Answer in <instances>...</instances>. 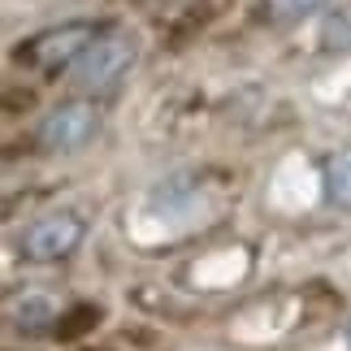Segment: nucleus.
<instances>
[{"label":"nucleus","mask_w":351,"mask_h":351,"mask_svg":"<svg viewBox=\"0 0 351 351\" xmlns=\"http://www.w3.org/2000/svg\"><path fill=\"white\" fill-rule=\"evenodd\" d=\"M134 65V39L130 35H104L78 52L74 61V83L87 91H109L121 74Z\"/></svg>","instance_id":"1"},{"label":"nucleus","mask_w":351,"mask_h":351,"mask_svg":"<svg viewBox=\"0 0 351 351\" xmlns=\"http://www.w3.org/2000/svg\"><path fill=\"white\" fill-rule=\"evenodd\" d=\"M326 0H265L269 18L274 22H295V18H308L313 9H321Z\"/></svg>","instance_id":"6"},{"label":"nucleus","mask_w":351,"mask_h":351,"mask_svg":"<svg viewBox=\"0 0 351 351\" xmlns=\"http://www.w3.org/2000/svg\"><path fill=\"white\" fill-rule=\"evenodd\" d=\"M100 130V113L91 109L87 100H70V104H57L44 126H39V139L52 152H78L83 143H91V134Z\"/></svg>","instance_id":"2"},{"label":"nucleus","mask_w":351,"mask_h":351,"mask_svg":"<svg viewBox=\"0 0 351 351\" xmlns=\"http://www.w3.org/2000/svg\"><path fill=\"white\" fill-rule=\"evenodd\" d=\"M52 313H57V304H52L48 295H26L18 304V321H26V326H39V321H48Z\"/></svg>","instance_id":"7"},{"label":"nucleus","mask_w":351,"mask_h":351,"mask_svg":"<svg viewBox=\"0 0 351 351\" xmlns=\"http://www.w3.org/2000/svg\"><path fill=\"white\" fill-rule=\"evenodd\" d=\"M91 39H96V31L83 26V22H78V26H61V31H52V35L39 39V52H35V57L44 61V65H65L70 57H78Z\"/></svg>","instance_id":"4"},{"label":"nucleus","mask_w":351,"mask_h":351,"mask_svg":"<svg viewBox=\"0 0 351 351\" xmlns=\"http://www.w3.org/2000/svg\"><path fill=\"white\" fill-rule=\"evenodd\" d=\"M347 347H351V330H347Z\"/></svg>","instance_id":"8"},{"label":"nucleus","mask_w":351,"mask_h":351,"mask_svg":"<svg viewBox=\"0 0 351 351\" xmlns=\"http://www.w3.org/2000/svg\"><path fill=\"white\" fill-rule=\"evenodd\" d=\"M326 186H330V199H334V204H339V208H351V147L330 160Z\"/></svg>","instance_id":"5"},{"label":"nucleus","mask_w":351,"mask_h":351,"mask_svg":"<svg viewBox=\"0 0 351 351\" xmlns=\"http://www.w3.org/2000/svg\"><path fill=\"white\" fill-rule=\"evenodd\" d=\"M78 243H83V217H74V213H48V217L26 226L22 252L31 256V261H61Z\"/></svg>","instance_id":"3"}]
</instances>
